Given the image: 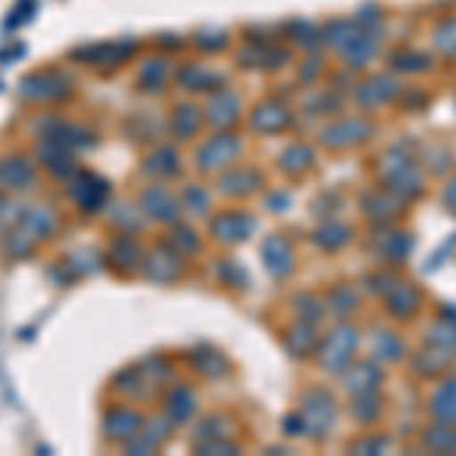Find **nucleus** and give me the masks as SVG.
<instances>
[{
  "mask_svg": "<svg viewBox=\"0 0 456 456\" xmlns=\"http://www.w3.org/2000/svg\"><path fill=\"white\" fill-rule=\"evenodd\" d=\"M167 73H171V64H165V61H152V64H146L143 73H141V83L150 88V92H159L161 86H165V79H167Z\"/></svg>",
  "mask_w": 456,
  "mask_h": 456,
  "instance_id": "1",
  "label": "nucleus"
}]
</instances>
